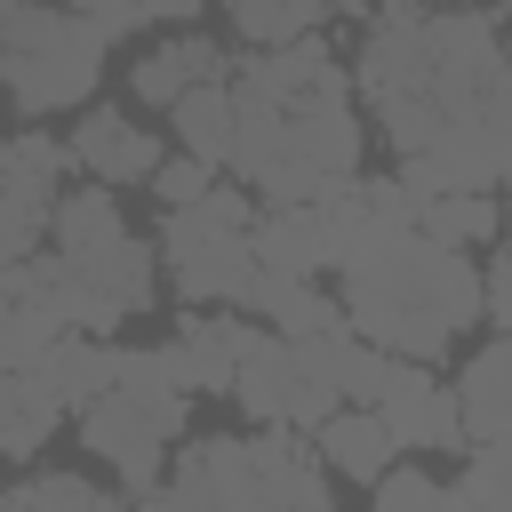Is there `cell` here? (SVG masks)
<instances>
[{"label": "cell", "mask_w": 512, "mask_h": 512, "mask_svg": "<svg viewBox=\"0 0 512 512\" xmlns=\"http://www.w3.org/2000/svg\"><path fill=\"white\" fill-rule=\"evenodd\" d=\"M416 224L448 248H480V240H504V200L496 184H456V192H424L416 200Z\"/></svg>", "instance_id": "44dd1931"}, {"label": "cell", "mask_w": 512, "mask_h": 512, "mask_svg": "<svg viewBox=\"0 0 512 512\" xmlns=\"http://www.w3.org/2000/svg\"><path fill=\"white\" fill-rule=\"evenodd\" d=\"M464 480H456V504H488V512H512V440H472L464 448Z\"/></svg>", "instance_id": "d4e9b609"}, {"label": "cell", "mask_w": 512, "mask_h": 512, "mask_svg": "<svg viewBox=\"0 0 512 512\" xmlns=\"http://www.w3.org/2000/svg\"><path fill=\"white\" fill-rule=\"evenodd\" d=\"M8 504H24V512H112L128 496H112L88 472H24V480H8Z\"/></svg>", "instance_id": "603a6c76"}, {"label": "cell", "mask_w": 512, "mask_h": 512, "mask_svg": "<svg viewBox=\"0 0 512 512\" xmlns=\"http://www.w3.org/2000/svg\"><path fill=\"white\" fill-rule=\"evenodd\" d=\"M160 504H184V512H264V504L328 512V456L312 448V432H288V424H264L256 440L192 432L168 448Z\"/></svg>", "instance_id": "3957f363"}, {"label": "cell", "mask_w": 512, "mask_h": 512, "mask_svg": "<svg viewBox=\"0 0 512 512\" xmlns=\"http://www.w3.org/2000/svg\"><path fill=\"white\" fill-rule=\"evenodd\" d=\"M352 64H336L328 80H304V88H240L232 80V104H240V144H232V168L264 208L272 200H312L328 176H352L368 160V128H360V104H352Z\"/></svg>", "instance_id": "7a4b0ae2"}, {"label": "cell", "mask_w": 512, "mask_h": 512, "mask_svg": "<svg viewBox=\"0 0 512 512\" xmlns=\"http://www.w3.org/2000/svg\"><path fill=\"white\" fill-rule=\"evenodd\" d=\"M120 40L64 0H0V96L40 120V112H80L104 80V56Z\"/></svg>", "instance_id": "277c9868"}, {"label": "cell", "mask_w": 512, "mask_h": 512, "mask_svg": "<svg viewBox=\"0 0 512 512\" xmlns=\"http://www.w3.org/2000/svg\"><path fill=\"white\" fill-rule=\"evenodd\" d=\"M136 16H144V24H192L200 0H136Z\"/></svg>", "instance_id": "f1b7e54d"}, {"label": "cell", "mask_w": 512, "mask_h": 512, "mask_svg": "<svg viewBox=\"0 0 512 512\" xmlns=\"http://www.w3.org/2000/svg\"><path fill=\"white\" fill-rule=\"evenodd\" d=\"M72 152H80V176H96V184H152V168L168 160V144L152 136V128H136L128 112H112V104H80V128H72Z\"/></svg>", "instance_id": "8fae6325"}, {"label": "cell", "mask_w": 512, "mask_h": 512, "mask_svg": "<svg viewBox=\"0 0 512 512\" xmlns=\"http://www.w3.org/2000/svg\"><path fill=\"white\" fill-rule=\"evenodd\" d=\"M480 312H488L496 328H512V256H496V264L480 272Z\"/></svg>", "instance_id": "83f0119b"}, {"label": "cell", "mask_w": 512, "mask_h": 512, "mask_svg": "<svg viewBox=\"0 0 512 512\" xmlns=\"http://www.w3.org/2000/svg\"><path fill=\"white\" fill-rule=\"evenodd\" d=\"M48 248H56L64 272L96 296V312H104L112 336L160 304V240H136V232L120 224L112 184L88 176V192H56V208H48Z\"/></svg>", "instance_id": "5b68a950"}, {"label": "cell", "mask_w": 512, "mask_h": 512, "mask_svg": "<svg viewBox=\"0 0 512 512\" xmlns=\"http://www.w3.org/2000/svg\"><path fill=\"white\" fill-rule=\"evenodd\" d=\"M256 192L232 176H216L200 200H184V208H168V224H160V272H168V288L184 296V304H240V288H248V272H256Z\"/></svg>", "instance_id": "8992f818"}, {"label": "cell", "mask_w": 512, "mask_h": 512, "mask_svg": "<svg viewBox=\"0 0 512 512\" xmlns=\"http://www.w3.org/2000/svg\"><path fill=\"white\" fill-rule=\"evenodd\" d=\"M32 368H40V376L56 384V400L80 416L96 392H112V336H96V328H56Z\"/></svg>", "instance_id": "ffe728a7"}, {"label": "cell", "mask_w": 512, "mask_h": 512, "mask_svg": "<svg viewBox=\"0 0 512 512\" xmlns=\"http://www.w3.org/2000/svg\"><path fill=\"white\" fill-rule=\"evenodd\" d=\"M312 448L328 456V472H336V480H360V488H368V480H376L392 456H408V448L392 440V424H384L368 400H344V408H336V416L312 432Z\"/></svg>", "instance_id": "e0dca14e"}, {"label": "cell", "mask_w": 512, "mask_h": 512, "mask_svg": "<svg viewBox=\"0 0 512 512\" xmlns=\"http://www.w3.org/2000/svg\"><path fill=\"white\" fill-rule=\"evenodd\" d=\"M0 504H8V480H0Z\"/></svg>", "instance_id": "1f68e13d"}, {"label": "cell", "mask_w": 512, "mask_h": 512, "mask_svg": "<svg viewBox=\"0 0 512 512\" xmlns=\"http://www.w3.org/2000/svg\"><path fill=\"white\" fill-rule=\"evenodd\" d=\"M192 80H232V56H224L208 32L160 40V48H144V56L128 64V96H136V104H152V112H168Z\"/></svg>", "instance_id": "5bb4252c"}, {"label": "cell", "mask_w": 512, "mask_h": 512, "mask_svg": "<svg viewBox=\"0 0 512 512\" xmlns=\"http://www.w3.org/2000/svg\"><path fill=\"white\" fill-rule=\"evenodd\" d=\"M264 320L248 312V320H224L216 304H184V320H176V336H168V368H176V384L200 400V392H232V376H240V352H248V336H256Z\"/></svg>", "instance_id": "30bf717a"}, {"label": "cell", "mask_w": 512, "mask_h": 512, "mask_svg": "<svg viewBox=\"0 0 512 512\" xmlns=\"http://www.w3.org/2000/svg\"><path fill=\"white\" fill-rule=\"evenodd\" d=\"M336 296L368 344L408 352V360H440L472 320H488L480 312V264L464 248L432 240L424 224H392L360 256H344Z\"/></svg>", "instance_id": "6da1fadb"}, {"label": "cell", "mask_w": 512, "mask_h": 512, "mask_svg": "<svg viewBox=\"0 0 512 512\" xmlns=\"http://www.w3.org/2000/svg\"><path fill=\"white\" fill-rule=\"evenodd\" d=\"M504 256H512V224H504Z\"/></svg>", "instance_id": "f546056e"}, {"label": "cell", "mask_w": 512, "mask_h": 512, "mask_svg": "<svg viewBox=\"0 0 512 512\" xmlns=\"http://www.w3.org/2000/svg\"><path fill=\"white\" fill-rule=\"evenodd\" d=\"M168 128L184 152H200L208 168H232V144H240V104H232V80H192L176 104H168Z\"/></svg>", "instance_id": "d6986e66"}, {"label": "cell", "mask_w": 512, "mask_h": 512, "mask_svg": "<svg viewBox=\"0 0 512 512\" xmlns=\"http://www.w3.org/2000/svg\"><path fill=\"white\" fill-rule=\"evenodd\" d=\"M496 192H512V168H504V184H496Z\"/></svg>", "instance_id": "4dcf8cb0"}, {"label": "cell", "mask_w": 512, "mask_h": 512, "mask_svg": "<svg viewBox=\"0 0 512 512\" xmlns=\"http://www.w3.org/2000/svg\"><path fill=\"white\" fill-rule=\"evenodd\" d=\"M368 408L392 424V440L408 456H424V448H472L464 440V400H456V384L432 376V360L384 352V376H376V400Z\"/></svg>", "instance_id": "9c48e42d"}, {"label": "cell", "mask_w": 512, "mask_h": 512, "mask_svg": "<svg viewBox=\"0 0 512 512\" xmlns=\"http://www.w3.org/2000/svg\"><path fill=\"white\" fill-rule=\"evenodd\" d=\"M232 312H256L264 328H280V336H320V328H344L352 312H344V296H320V280H304V272H248V288H240V304Z\"/></svg>", "instance_id": "4fadbf2b"}, {"label": "cell", "mask_w": 512, "mask_h": 512, "mask_svg": "<svg viewBox=\"0 0 512 512\" xmlns=\"http://www.w3.org/2000/svg\"><path fill=\"white\" fill-rule=\"evenodd\" d=\"M184 416H192L184 384H112V392H96L80 408V448L120 480V496L160 504L168 448L184 440Z\"/></svg>", "instance_id": "52a82bcc"}, {"label": "cell", "mask_w": 512, "mask_h": 512, "mask_svg": "<svg viewBox=\"0 0 512 512\" xmlns=\"http://www.w3.org/2000/svg\"><path fill=\"white\" fill-rule=\"evenodd\" d=\"M232 400L248 408V424H288V432H320V424L344 408V392L320 384V376L304 368L296 336H280V328H256V336H248L240 376H232Z\"/></svg>", "instance_id": "ba28073f"}, {"label": "cell", "mask_w": 512, "mask_h": 512, "mask_svg": "<svg viewBox=\"0 0 512 512\" xmlns=\"http://www.w3.org/2000/svg\"><path fill=\"white\" fill-rule=\"evenodd\" d=\"M368 496H376V512H456V480H440V472H424L408 456H392L368 480Z\"/></svg>", "instance_id": "cb8c5ba5"}, {"label": "cell", "mask_w": 512, "mask_h": 512, "mask_svg": "<svg viewBox=\"0 0 512 512\" xmlns=\"http://www.w3.org/2000/svg\"><path fill=\"white\" fill-rule=\"evenodd\" d=\"M248 240H256L264 272H304V280L336 272V224H328L320 200H272V208H256Z\"/></svg>", "instance_id": "7c38bea8"}, {"label": "cell", "mask_w": 512, "mask_h": 512, "mask_svg": "<svg viewBox=\"0 0 512 512\" xmlns=\"http://www.w3.org/2000/svg\"><path fill=\"white\" fill-rule=\"evenodd\" d=\"M456 400H464V440H512V328H496V344H480L456 368Z\"/></svg>", "instance_id": "ac0fdd59"}, {"label": "cell", "mask_w": 512, "mask_h": 512, "mask_svg": "<svg viewBox=\"0 0 512 512\" xmlns=\"http://www.w3.org/2000/svg\"><path fill=\"white\" fill-rule=\"evenodd\" d=\"M72 176H80L72 136H56V128H16V136H0V192H8V200L56 208V192H64Z\"/></svg>", "instance_id": "9a60e30c"}, {"label": "cell", "mask_w": 512, "mask_h": 512, "mask_svg": "<svg viewBox=\"0 0 512 512\" xmlns=\"http://www.w3.org/2000/svg\"><path fill=\"white\" fill-rule=\"evenodd\" d=\"M232 32L248 48H280V40H304V32H328L336 0H224Z\"/></svg>", "instance_id": "7402d4cb"}, {"label": "cell", "mask_w": 512, "mask_h": 512, "mask_svg": "<svg viewBox=\"0 0 512 512\" xmlns=\"http://www.w3.org/2000/svg\"><path fill=\"white\" fill-rule=\"evenodd\" d=\"M64 416L72 408L56 400V384L40 368H0V464H32Z\"/></svg>", "instance_id": "2e32d148"}, {"label": "cell", "mask_w": 512, "mask_h": 512, "mask_svg": "<svg viewBox=\"0 0 512 512\" xmlns=\"http://www.w3.org/2000/svg\"><path fill=\"white\" fill-rule=\"evenodd\" d=\"M48 336H56V320L0 280V368H32V360L48 352Z\"/></svg>", "instance_id": "484cf974"}, {"label": "cell", "mask_w": 512, "mask_h": 512, "mask_svg": "<svg viewBox=\"0 0 512 512\" xmlns=\"http://www.w3.org/2000/svg\"><path fill=\"white\" fill-rule=\"evenodd\" d=\"M216 176H224V168H208L200 152H184V144H176V152H168V160L152 168V184H144V192H152L160 208H184V200H200V192H208Z\"/></svg>", "instance_id": "4316f807"}]
</instances>
